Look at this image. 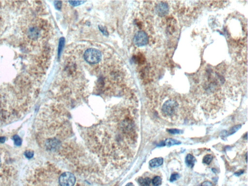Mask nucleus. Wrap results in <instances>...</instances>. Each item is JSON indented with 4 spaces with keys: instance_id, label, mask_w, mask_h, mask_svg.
<instances>
[{
    "instance_id": "obj_1",
    "label": "nucleus",
    "mask_w": 248,
    "mask_h": 186,
    "mask_svg": "<svg viewBox=\"0 0 248 186\" xmlns=\"http://www.w3.org/2000/svg\"><path fill=\"white\" fill-rule=\"evenodd\" d=\"M84 58L86 62L90 64H97L101 59V53L96 49H89L85 51Z\"/></svg>"
},
{
    "instance_id": "obj_2",
    "label": "nucleus",
    "mask_w": 248,
    "mask_h": 186,
    "mask_svg": "<svg viewBox=\"0 0 248 186\" xmlns=\"http://www.w3.org/2000/svg\"><path fill=\"white\" fill-rule=\"evenodd\" d=\"M178 109V103L173 99H169L165 101L162 107L163 114L167 116H172L174 115Z\"/></svg>"
},
{
    "instance_id": "obj_3",
    "label": "nucleus",
    "mask_w": 248,
    "mask_h": 186,
    "mask_svg": "<svg viewBox=\"0 0 248 186\" xmlns=\"http://www.w3.org/2000/svg\"><path fill=\"white\" fill-rule=\"evenodd\" d=\"M59 181L61 186H73L76 182V178L72 173L65 172L61 175Z\"/></svg>"
},
{
    "instance_id": "obj_4",
    "label": "nucleus",
    "mask_w": 248,
    "mask_h": 186,
    "mask_svg": "<svg viewBox=\"0 0 248 186\" xmlns=\"http://www.w3.org/2000/svg\"><path fill=\"white\" fill-rule=\"evenodd\" d=\"M148 42V36L144 31H139L134 36V43L137 46L143 47L145 46Z\"/></svg>"
},
{
    "instance_id": "obj_5",
    "label": "nucleus",
    "mask_w": 248,
    "mask_h": 186,
    "mask_svg": "<svg viewBox=\"0 0 248 186\" xmlns=\"http://www.w3.org/2000/svg\"><path fill=\"white\" fill-rule=\"evenodd\" d=\"M156 12L160 17L166 16L169 12V6L165 2H160L156 6Z\"/></svg>"
},
{
    "instance_id": "obj_6",
    "label": "nucleus",
    "mask_w": 248,
    "mask_h": 186,
    "mask_svg": "<svg viewBox=\"0 0 248 186\" xmlns=\"http://www.w3.org/2000/svg\"><path fill=\"white\" fill-rule=\"evenodd\" d=\"M28 36L32 39H37L40 35V31L37 27H32L28 32Z\"/></svg>"
},
{
    "instance_id": "obj_7",
    "label": "nucleus",
    "mask_w": 248,
    "mask_h": 186,
    "mask_svg": "<svg viewBox=\"0 0 248 186\" xmlns=\"http://www.w3.org/2000/svg\"><path fill=\"white\" fill-rule=\"evenodd\" d=\"M181 144V142L175 139H171L169 138L166 140L165 141L160 143L158 146H174V145H178Z\"/></svg>"
},
{
    "instance_id": "obj_8",
    "label": "nucleus",
    "mask_w": 248,
    "mask_h": 186,
    "mask_svg": "<svg viewBox=\"0 0 248 186\" xmlns=\"http://www.w3.org/2000/svg\"><path fill=\"white\" fill-rule=\"evenodd\" d=\"M163 163V159L162 158H156L153 159L149 162V165L152 168L158 167L162 165Z\"/></svg>"
},
{
    "instance_id": "obj_9",
    "label": "nucleus",
    "mask_w": 248,
    "mask_h": 186,
    "mask_svg": "<svg viewBox=\"0 0 248 186\" xmlns=\"http://www.w3.org/2000/svg\"><path fill=\"white\" fill-rule=\"evenodd\" d=\"M196 162V159L194 156L191 154H188L186 158V163L187 166L190 168H193L195 166V163Z\"/></svg>"
},
{
    "instance_id": "obj_10",
    "label": "nucleus",
    "mask_w": 248,
    "mask_h": 186,
    "mask_svg": "<svg viewBox=\"0 0 248 186\" xmlns=\"http://www.w3.org/2000/svg\"><path fill=\"white\" fill-rule=\"evenodd\" d=\"M138 182L141 186H151L150 184H151L152 180L150 178L146 177L145 178H139L138 180Z\"/></svg>"
},
{
    "instance_id": "obj_11",
    "label": "nucleus",
    "mask_w": 248,
    "mask_h": 186,
    "mask_svg": "<svg viewBox=\"0 0 248 186\" xmlns=\"http://www.w3.org/2000/svg\"><path fill=\"white\" fill-rule=\"evenodd\" d=\"M65 39L64 37H61L60 39L59 47H58V56L59 57L61 54L62 52L63 51L64 46H65Z\"/></svg>"
},
{
    "instance_id": "obj_12",
    "label": "nucleus",
    "mask_w": 248,
    "mask_h": 186,
    "mask_svg": "<svg viewBox=\"0 0 248 186\" xmlns=\"http://www.w3.org/2000/svg\"><path fill=\"white\" fill-rule=\"evenodd\" d=\"M152 184L154 186H159L162 183V179L159 176H156L152 180Z\"/></svg>"
},
{
    "instance_id": "obj_13",
    "label": "nucleus",
    "mask_w": 248,
    "mask_h": 186,
    "mask_svg": "<svg viewBox=\"0 0 248 186\" xmlns=\"http://www.w3.org/2000/svg\"><path fill=\"white\" fill-rule=\"evenodd\" d=\"M212 159L213 156L211 155L208 154V155H206L205 157H203V163L208 165L212 162Z\"/></svg>"
},
{
    "instance_id": "obj_14",
    "label": "nucleus",
    "mask_w": 248,
    "mask_h": 186,
    "mask_svg": "<svg viewBox=\"0 0 248 186\" xmlns=\"http://www.w3.org/2000/svg\"><path fill=\"white\" fill-rule=\"evenodd\" d=\"M15 144L17 146H20L22 144V140L18 135L14 136L13 137Z\"/></svg>"
},
{
    "instance_id": "obj_15",
    "label": "nucleus",
    "mask_w": 248,
    "mask_h": 186,
    "mask_svg": "<svg viewBox=\"0 0 248 186\" xmlns=\"http://www.w3.org/2000/svg\"><path fill=\"white\" fill-rule=\"evenodd\" d=\"M240 128H241V125H240L234 126V127H233L230 130V131H229L228 135H230L233 134L235 133V132H237V130H239Z\"/></svg>"
},
{
    "instance_id": "obj_16",
    "label": "nucleus",
    "mask_w": 248,
    "mask_h": 186,
    "mask_svg": "<svg viewBox=\"0 0 248 186\" xmlns=\"http://www.w3.org/2000/svg\"><path fill=\"white\" fill-rule=\"evenodd\" d=\"M85 1H69V3H71V5L72 6H79V5H82L83 3H84Z\"/></svg>"
},
{
    "instance_id": "obj_17",
    "label": "nucleus",
    "mask_w": 248,
    "mask_h": 186,
    "mask_svg": "<svg viewBox=\"0 0 248 186\" xmlns=\"http://www.w3.org/2000/svg\"><path fill=\"white\" fill-rule=\"evenodd\" d=\"M34 152L32 151H26L24 153L25 156L28 159H30L32 158L33 156H34Z\"/></svg>"
},
{
    "instance_id": "obj_18",
    "label": "nucleus",
    "mask_w": 248,
    "mask_h": 186,
    "mask_svg": "<svg viewBox=\"0 0 248 186\" xmlns=\"http://www.w3.org/2000/svg\"><path fill=\"white\" fill-rule=\"evenodd\" d=\"M180 177V175L179 174H173L171 175V177H170V181L171 182L177 180L178 178Z\"/></svg>"
},
{
    "instance_id": "obj_19",
    "label": "nucleus",
    "mask_w": 248,
    "mask_h": 186,
    "mask_svg": "<svg viewBox=\"0 0 248 186\" xmlns=\"http://www.w3.org/2000/svg\"><path fill=\"white\" fill-rule=\"evenodd\" d=\"M168 131L170 133L173 134H180L182 133V130L178 129H168Z\"/></svg>"
},
{
    "instance_id": "obj_20",
    "label": "nucleus",
    "mask_w": 248,
    "mask_h": 186,
    "mask_svg": "<svg viewBox=\"0 0 248 186\" xmlns=\"http://www.w3.org/2000/svg\"><path fill=\"white\" fill-rule=\"evenodd\" d=\"M99 29H100V30L102 33H103L105 36H108V33L107 30L106 29L105 27L102 26H99Z\"/></svg>"
},
{
    "instance_id": "obj_21",
    "label": "nucleus",
    "mask_w": 248,
    "mask_h": 186,
    "mask_svg": "<svg viewBox=\"0 0 248 186\" xmlns=\"http://www.w3.org/2000/svg\"><path fill=\"white\" fill-rule=\"evenodd\" d=\"M54 5H55V8L56 9H58V10H60L61 8L62 2L55 1Z\"/></svg>"
},
{
    "instance_id": "obj_22",
    "label": "nucleus",
    "mask_w": 248,
    "mask_h": 186,
    "mask_svg": "<svg viewBox=\"0 0 248 186\" xmlns=\"http://www.w3.org/2000/svg\"><path fill=\"white\" fill-rule=\"evenodd\" d=\"M201 186H213V185L210 182L205 181L202 183Z\"/></svg>"
},
{
    "instance_id": "obj_23",
    "label": "nucleus",
    "mask_w": 248,
    "mask_h": 186,
    "mask_svg": "<svg viewBox=\"0 0 248 186\" xmlns=\"http://www.w3.org/2000/svg\"><path fill=\"white\" fill-rule=\"evenodd\" d=\"M243 170H239L238 171H237L236 173H235V175H236V176H239V175L243 174Z\"/></svg>"
},
{
    "instance_id": "obj_24",
    "label": "nucleus",
    "mask_w": 248,
    "mask_h": 186,
    "mask_svg": "<svg viewBox=\"0 0 248 186\" xmlns=\"http://www.w3.org/2000/svg\"><path fill=\"white\" fill-rule=\"evenodd\" d=\"M5 140H6L5 137H0V142L3 143L5 142Z\"/></svg>"
},
{
    "instance_id": "obj_25",
    "label": "nucleus",
    "mask_w": 248,
    "mask_h": 186,
    "mask_svg": "<svg viewBox=\"0 0 248 186\" xmlns=\"http://www.w3.org/2000/svg\"><path fill=\"white\" fill-rule=\"evenodd\" d=\"M126 186H134L133 184L132 183H129L127 184Z\"/></svg>"
},
{
    "instance_id": "obj_26",
    "label": "nucleus",
    "mask_w": 248,
    "mask_h": 186,
    "mask_svg": "<svg viewBox=\"0 0 248 186\" xmlns=\"http://www.w3.org/2000/svg\"><path fill=\"white\" fill-rule=\"evenodd\" d=\"M246 162H247V153H246Z\"/></svg>"
},
{
    "instance_id": "obj_27",
    "label": "nucleus",
    "mask_w": 248,
    "mask_h": 186,
    "mask_svg": "<svg viewBox=\"0 0 248 186\" xmlns=\"http://www.w3.org/2000/svg\"><path fill=\"white\" fill-rule=\"evenodd\" d=\"M1 159H0V166H1Z\"/></svg>"
}]
</instances>
